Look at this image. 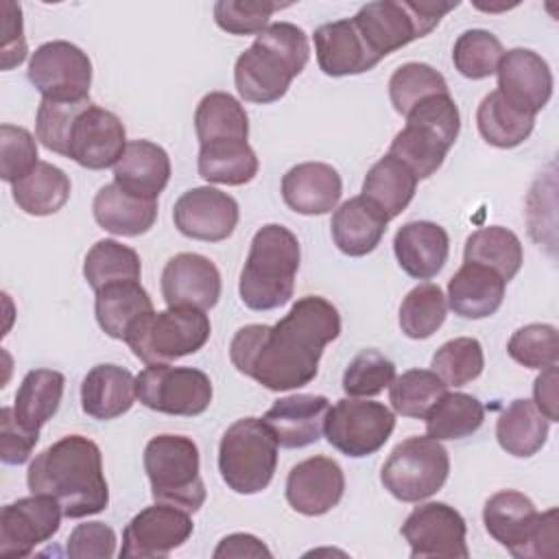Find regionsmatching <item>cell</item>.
I'll list each match as a JSON object with an SVG mask.
<instances>
[{"instance_id":"obj_1","label":"cell","mask_w":559,"mask_h":559,"mask_svg":"<svg viewBox=\"0 0 559 559\" xmlns=\"http://www.w3.org/2000/svg\"><path fill=\"white\" fill-rule=\"evenodd\" d=\"M341 334L338 310L306 295L275 323L240 328L229 345L231 365L269 391H290L317 378L323 347Z\"/></svg>"},{"instance_id":"obj_2","label":"cell","mask_w":559,"mask_h":559,"mask_svg":"<svg viewBox=\"0 0 559 559\" xmlns=\"http://www.w3.org/2000/svg\"><path fill=\"white\" fill-rule=\"evenodd\" d=\"M26 483L31 493L55 498L72 520L100 513L109 504L100 448L83 435H68L39 452L28 465Z\"/></svg>"},{"instance_id":"obj_3","label":"cell","mask_w":559,"mask_h":559,"mask_svg":"<svg viewBox=\"0 0 559 559\" xmlns=\"http://www.w3.org/2000/svg\"><path fill=\"white\" fill-rule=\"evenodd\" d=\"M308 57V37L299 26L290 22L269 24L236 59L234 83L240 98L260 105L280 100L290 81L306 68Z\"/></svg>"},{"instance_id":"obj_4","label":"cell","mask_w":559,"mask_h":559,"mask_svg":"<svg viewBox=\"0 0 559 559\" xmlns=\"http://www.w3.org/2000/svg\"><path fill=\"white\" fill-rule=\"evenodd\" d=\"M299 258V240L290 229L277 223L260 227L240 271L238 293L242 304L258 312L284 306L295 290Z\"/></svg>"},{"instance_id":"obj_5","label":"cell","mask_w":559,"mask_h":559,"mask_svg":"<svg viewBox=\"0 0 559 559\" xmlns=\"http://www.w3.org/2000/svg\"><path fill=\"white\" fill-rule=\"evenodd\" d=\"M461 131V114L454 98L435 94L406 114V127L395 133L389 155L397 157L417 179L435 175Z\"/></svg>"},{"instance_id":"obj_6","label":"cell","mask_w":559,"mask_h":559,"mask_svg":"<svg viewBox=\"0 0 559 559\" xmlns=\"http://www.w3.org/2000/svg\"><path fill=\"white\" fill-rule=\"evenodd\" d=\"M557 515V509L539 513L528 496L513 489L493 493L483 509L487 533L518 559L559 555Z\"/></svg>"},{"instance_id":"obj_7","label":"cell","mask_w":559,"mask_h":559,"mask_svg":"<svg viewBox=\"0 0 559 559\" xmlns=\"http://www.w3.org/2000/svg\"><path fill=\"white\" fill-rule=\"evenodd\" d=\"M277 439L264 419L234 421L218 443V472L225 485L242 496L266 489L277 467Z\"/></svg>"},{"instance_id":"obj_8","label":"cell","mask_w":559,"mask_h":559,"mask_svg":"<svg viewBox=\"0 0 559 559\" xmlns=\"http://www.w3.org/2000/svg\"><path fill=\"white\" fill-rule=\"evenodd\" d=\"M454 7H459V2L378 0L360 7L352 22L371 55L384 59L397 48L426 37Z\"/></svg>"},{"instance_id":"obj_9","label":"cell","mask_w":559,"mask_h":559,"mask_svg":"<svg viewBox=\"0 0 559 559\" xmlns=\"http://www.w3.org/2000/svg\"><path fill=\"white\" fill-rule=\"evenodd\" d=\"M144 469L155 502L173 504L190 513L205 502V485L199 472V448L183 435H157L144 448Z\"/></svg>"},{"instance_id":"obj_10","label":"cell","mask_w":559,"mask_h":559,"mask_svg":"<svg viewBox=\"0 0 559 559\" xmlns=\"http://www.w3.org/2000/svg\"><path fill=\"white\" fill-rule=\"evenodd\" d=\"M210 332L212 325L205 310L168 306L162 312L153 310L142 317L124 343L144 365H168L199 352L207 343Z\"/></svg>"},{"instance_id":"obj_11","label":"cell","mask_w":559,"mask_h":559,"mask_svg":"<svg viewBox=\"0 0 559 559\" xmlns=\"http://www.w3.org/2000/svg\"><path fill=\"white\" fill-rule=\"evenodd\" d=\"M450 474V456L432 437H408L393 448L382 465L384 489L402 502H419L437 493Z\"/></svg>"},{"instance_id":"obj_12","label":"cell","mask_w":559,"mask_h":559,"mask_svg":"<svg viewBox=\"0 0 559 559\" xmlns=\"http://www.w3.org/2000/svg\"><path fill=\"white\" fill-rule=\"evenodd\" d=\"M138 400L157 413L177 417H197L212 402V380L194 367L146 365L135 376Z\"/></svg>"},{"instance_id":"obj_13","label":"cell","mask_w":559,"mask_h":559,"mask_svg":"<svg viewBox=\"0 0 559 559\" xmlns=\"http://www.w3.org/2000/svg\"><path fill=\"white\" fill-rule=\"evenodd\" d=\"M395 428V415L380 402L343 397L325 415V439L341 454L360 459L378 452Z\"/></svg>"},{"instance_id":"obj_14","label":"cell","mask_w":559,"mask_h":559,"mask_svg":"<svg viewBox=\"0 0 559 559\" xmlns=\"http://www.w3.org/2000/svg\"><path fill=\"white\" fill-rule=\"evenodd\" d=\"M28 81L48 100H83L90 98L92 61L70 41H46L31 55Z\"/></svg>"},{"instance_id":"obj_15","label":"cell","mask_w":559,"mask_h":559,"mask_svg":"<svg viewBox=\"0 0 559 559\" xmlns=\"http://www.w3.org/2000/svg\"><path fill=\"white\" fill-rule=\"evenodd\" d=\"M465 535L467 526L463 515L445 502L419 504L402 524V537L408 542L413 559H467Z\"/></svg>"},{"instance_id":"obj_16","label":"cell","mask_w":559,"mask_h":559,"mask_svg":"<svg viewBox=\"0 0 559 559\" xmlns=\"http://www.w3.org/2000/svg\"><path fill=\"white\" fill-rule=\"evenodd\" d=\"M194 531L190 511L155 502L131 518L122 533V559H155L168 557L183 546Z\"/></svg>"},{"instance_id":"obj_17","label":"cell","mask_w":559,"mask_h":559,"mask_svg":"<svg viewBox=\"0 0 559 559\" xmlns=\"http://www.w3.org/2000/svg\"><path fill=\"white\" fill-rule=\"evenodd\" d=\"M61 515L59 502L44 493H33L2 507L0 555L17 559L28 557L59 531Z\"/></svg>"},{"instance_id":"obj_18","label":"cell","mask_w":559,"mask_h":559,"mask_svg":"<svg viewBox=\"0 0 559 559\" xmlns=\"http://www.w3.org/2000/svg\"><path fill=\"white\" fill-rule=\"evenodd\" d=\"M238 203L227 192L212 186H199L183 192L173 207L175 227L203 242H221L229 238L238 225Z\"/></svg>"},{"instance_id":"obj_19","label":"cell","mask_w":559,"mask_h":559,"mask_svg":"<svg viewBox=\"0 0 559 559\" xmlns=\"http://www.w3.org/2000/svg\"><path fill=\"white\" fill-rule=\"evenodd\" d=\"M127 146V131L120 118L98 105L83 109L72 127L68 157L90 170L116 166Z\"/></svg>"},{"instance_id":"obj_20","label":"cell","mask_w":559,"mask_h":559,"mask_svg":"<svg viewBox=\"0 0 559 559\" xmlns=\"http://www.w3.org/2000/svg\"><path fill=\"white\" fill-rule=\"evenodd\" d=\"M162 297L170 308L210 310L221 297V273L201 253H177L162 271Z\"/></svg>"},{"instance_id":"obj_21","label":"cell","mask_w":559,"mask_h":559,"mask_svg":"<svg viewBox=\"0 0 559 559\" xmlns=\"http://www.w3.org/2000/svg\"><path fill=\"white\" fill-rule=\"evenodd\" d=\"M345 491L341 465L330 456H310L288 472L286 500L301 515H323L332 511Z\"/></svg>"},{"instance_id":"obj_22","label":"cell","mask_w":559,"mask_h":559,"mask_svg":"<svg viewBox=\"0 0 559 559\" xmlns=\"http://www.w3.org/2000/svg\"><path fill=\"white\" fill-rule=\"evenodd\" d=\"M498 92L513 105L537 114L546 107L552 94V72L537 55L528 48H511L498 63Z\"/></svg>"},{"instance_id":"obj_23","label":"cell","mask_w":559,"mask_h":559,"mask_svg":"<svg viewBox=\"0 0 559 559\" xmlns=\"http://www.w3.org/2000/svg\"><path fill=\"white\" fill-rule=\"evenodd\" d=\"M330 402L325 395L295 393L280 397L262 417L282 448H306L321 439Z\"/></svg>"},{"instance_id":"obj_24","label":"cell","mask_w":559,"mask_h":559,"mask_svg":"<svg viewBox=\"0 0 559 559\" xmlns=\"http://www.w3.org/2000/svg\"><path fill=\"white\" fill-rule=\"evenodd\" d=\"M343 181L336 168L323 162H304L282 177L284 203L304 216L328 214L336 207Z\"/></svg>"},{"instance_id":"obj_25","label":"cell","mask_w":559,"mask_h":559,"mask_svg":"<svg viewBox=\"0 0 559 559\" xmlns=\"http://www.w3.org/2000/svg\"><path fill=\"white\" fill-rule=\"evenodd\" d=\"M314 52L321 72L328 76L360 74L380 63L362 41L352 17L321 24L314 31Z\"/></svg>"},{"instance_id":"obj_26","label":"cell","mask_w":559,"mask_h":559,"mask_svg":"<svg viewBox=\"0 0 559 559\" xmlns=\"http://www.w3.org/2000/svg\"><path fill=\"white\" fill-rule=\"evenodd\" d=\"M393 251L402 271L415 280H432L450 253L448 231L432 221H411L393 238Z\"/></svg>"},{"instance_id":"obj_27","label":"cell","mask_w":559,"mask_h":559,"mask_svg":"<svg viewBox=\"0 0 559 559\" xmlns=\"http://www.w3.org/2000/svg\"><path fill=\"white\" fill-rule=\"evenodd\" d=\"M168 179H170V157L159 144L151 140L127 142L124 153L114 166V183H118L122 190L142 199L157 201Z\"/></svg>"},{"instance_id":"obj_28","label":"cell","mask_w":559,"mask_h":559,"mask_svg":"<svg viewBox=\"0 0 559 559\" xmlns=\"http://www.w3.org/2000/svg\"><path fill=\"white\" fill-rule=\"evenodd\" d=\"M386 223L389 216L360 194L347 199L334 210L330 229L334 245L345 255L360 258L371 253L380 245L386 231Z\"/></svg>"},{"instance_id":"obj_29","label":"cell","mask_w":559,"mask_h":559,"mask_svg":"<svg viewBox=\"0 0 559 559\" xmlns=\"http://www.w3.org/2000/svg\"><path fill=\"white\" fill-rule=\"evenodd\" d=\"M135 397V378L120 365H96L81 382V408L100 421L124 415Z\"/></svg>"},{"instance_id":"obj_30","label":"cell","mask_w":559,"mask_h":559,"mask_svg":"<svg viewBox=\"0 0 559 559\" xmlns=\"http://www.w3.org/2000/svg\"><path fill=\"white\" fill-rule=\"evenodd\" d=\"M504 286L496 271L465 262L448 282V306L463 319L491 317L502 306Z\"/></svg>"},{"instance_id":"obj_31","label":"cell","mask_w":559,"mask_h":559,"mask_svg":"<svg viewBox=\"0 0 559 559\" xmlns=\"http://www.w3.org/2000/svg\"><path fill=\"white\" fill-rule=\"evenodd\" d=\"M92 212L105 231L116 236H140L155 225L157 201L135 197L118 183H107L96 192Z\"/></svg>"},{"instance_id":"obj_32","label":"cell","mask_w":559,"mask_h":559,"mask_svg":"<svg viewBox=\"0 0 559 559\" xmlns=\"http://www.w3.org/2000/svg\"><path fill=\"white\" fill-rule=\"evenodd\" d=\"M94 312L100 330L111 336L124 341L131 328L153 312V301L140 280L107 284L96 290Z\"/></svg>"},{"instance_id":"obj_33","label":"cell","mask_w":559,"mask_h":559,"mask_svg":"<svg viewBox=\"0 0 559 559\" xmlns=\"http://www.w3.org/2000/svg\"><path fill=\"white\" fill-rule=\"evenodd\" d=\"M66 378L55 369H33L24 376L15 402H13V417L20 426L31 432L39 435V428L52 419L59 411L63 397Z\"/></svg>"},{"instance_id":"obj_34","label":"cell","mask_w":559,"mask_h":559,"mask_svg":"<svg viewBox=\"0 0 559 559\" xmlns=\"http://www.w3.org/2000/svg\"><path fill=\"white\" fill-rule=\"evenodd\" d=\"M548 419L531 400H513L496 421V439L500 448L518 459L537 454L548 439Z\"/></svg>"},{"instance_id":"obj_35","label":"cell","mask_w":559,"mask_h":559,"mask_svg":"<svg viewBox=\"0 0 559 559\" xmlns=\"http://www.w3.org/2000/svg\"><path fill=\"white\" fill-rule=\"evenodd\" d=\"M476 124L485 142L498 148L520 146L535 127V114L513 105L498 90L489 92L476 111Z\"/></svg>"},{"instance_id":"obj_36","label":"cell","mask_w":559,"mask_h":559,"mask_svg":"<svg viewBox=\"0 0 559 559\" xmlns=\"http://www.w3.org/2000/svg\"><path fill=\"white\" fill-rule=\"evenodd\" d=\"M417 181L419 179L408 166L386 153L365 175L362 197L378 205L391 221L402 214V210H406V205L413 201Z\"/></svg>"},{"instance_id":"obj_37","label":"cell","mask_w":559,"mask_h":559,"mask_svg":"<svg viewBox=\"0 0 559 559\" xmlns=\"http://www.w3.org/2000/svg\"><path fill=\"white\" fill-rule=\"evenodd\" d=\"M199 175L210 183L242 186L258 175V157L247 140H216L199 148Z\"/></svg>"},{"instance_id":"obj_38","label":"cell","mask_w":559,"mask_h":559,"mask_svg":"<svg viewBox=\"0 0 559 559\" xmlns=\"http://www.w3.org/2000/svg\"><path fill=\"white\" fill-rule=\"evenodd\" d=\"M70 177L48 162H39L26 177L11 183L13 201L31 216L59 212L70 199Z\"/></svg>"},{"instance_id":"obj_39","label":"cell","mask_w":559,"mask_h":559,"mask_svg":"<svg viewBox=\"0 0 559 559\" xmlns=\"http://www.w3.org/2000/svg\"><path fill=\"white\" fill-rule=\"evenodd\" d=\"M465 262L483 264L496 271L504 282L513 280L522 266V242L520 238L500 225H489L472 231L465 240Z\"/></svg>"},{"instance_id":"obj_40","label":"cell","mask_w":559,"mask_h":559,"mask_svg":"<svg viewBox=\"0 0 559 559\" xmlns=\"http://www.w3.org/2000/svg\"><path fill=\"white\" fill-rule=\"evenodd\" d=\"M199 144L216 140H247L249 118L245 107L227 92H210L194 111Z\"/></svg>"},{"instance_id":"obj_41","label":"cell","mask_w":559,"mask_h":559,"mask_svg":"<svg viewBox=\"0 0 559 559\" xmlns=\"http://www.w3.org/2000/svg\"><path fill=\"white\" fill-rule=\"evenodd\" d=\"M424 419L428 437L437 441H454L474 435L483 426L485 408L469 393H443Z\"/></svg>"},{"instance_id":"obj_42","label":"cell","mask_w":559,"mask_h":559,"mask_svg":"<svg viewBox=\"0 0 559 559\" xmlns=\"http://www.w3.org/2000/svg\"><path fill=\"white\" fill-rule=\"evenodd\" d=\"M140 273L138 251L118 240H98L83 262V275L94 293L107 284L140 280Z\"/></svg>"},{"instance_id":"obj_43","label":"cell","mask_w":559,"mask_h":559,"mask_svg":"<svg viewBox=\"0 0 559 559\" xmlns=\"http://www.w3.org/2000/svg\"><path fill=\"white\" fill-rule=\"evenodd\" d=\"M443 393H448V384L432 369H408L389 384L393 411L413 419H424Z\"/></svg>"},{"instance_id":"obj_44","label":"cell","mask_w":559,"mask_h":559,"mask_svg":"<svg viewBox=\"0 0 559 559\" xmlns=\"http://www.w3.org/2000/svg\"><path fill=\"white\" fill-rule=\"evenodd\" d=\"M448 301L437 284H419L402 299L400 328L408 338H428L445 321Z\"/></svg>"},{"instance_id":"obj_45","label":"cell","mask_w":559,"mask_h":559,"mask_svg":"<svg viewBox=\"0 0 559 559\" xmlns=\"http://www.w3.org/2000/svg\"><path fill=\"white\" fill-rule=\"evenodd\" d=\"M435 94H448V83L443 74L428 63L408 61L400 66L389 79V96L393 109L402 116H406L417 103Z\"/></svg>"},{"instance_id":"obj_46","label":"cell","mask_w":559,"mask_h":559,"mask_svg":"<svg viewBox=\"0 0 559 559\" xmlns=\"http://www.w3.org/2000/svg\"><path fill=\"white\" fill-rule=\"evenodd\" d=\"M504 55L500 39L485 28H469L459 35L452 48V63L465 79L478 81L496 74Z\"/></svg>"},{"instance_id":"obj_47","label":"cell","mask_w":559,"mask_h":559,"mask_svg":"<svg viewBox=\"0 0 559 559\" xmlns=\"http://www.w3.org/2000/svg\"><path fill=\"white\" fill-rule=\"evenodd\" d=\"M430 367L448 386H463L483 373V345L472 336L452 338L435 352Z\"/></svg>"},{"instance_id":"obj_48","label":"cell","mask_w":559,"mask_h":559,"mask_svg":"<svg viewBox=\"0 0 559 559\" xmlns=\"http://www.w3.org/2000/svg\"><path fill=\"white\" fill-rule=\"evenodd\" d=\"M92 105L90 98L83 100H48L41 98L35 118L37 140L52 153L68 157V144L72 127L83 109Z\"/></svg>"},{"instance_id":"obj_49","label":"cell","mask_w":559,"mask_h":559,"mask_svg":"<svg viewBox=\"0 0 559 559\" xmlns=\"http://www.w3.org/2000/svg\"><path fill=\"white\" fill-rule=\"evenodd\" d=\"M395 378V365L378 349H362L356 354L345 373L343 391L349 397H373L382 393Z\"/></svg>"},{"instance_id":"obj_50","label":"cell","mask_w":559,"mask_h":559,"mask_svg":"<svg viewBox=\"0 0 559 559\" xmlns=\"http://www.w3.org/2000/svg\"><path fill=\"white\" fill-rule=\"evenodd\" d=\"M507 352L515 362L528 369L552 367L559 360L557 328L548 323H528L513 332Z\"/></svg>"},{"instance_id":"obj_51","label":"cell","mask_w":559,"mask_h":559,"mask_svg":"<svg viewBox=\"0 0 559 559\" xmlns=\"http://www.w3.org/2000/svg\"><path fill=\"white\" fill-rule=\"evenodd\" d=\"M286 4L269 0H218L214 4V20L218 28L231 35H258L266 28L269 17Z\"/></svg>"},{"instance_id":"obj_52","label":"cell","mask_w":559,"mask_h":559,"mask_svg":"<svg viewBox=\"0 0 559 559\" xmlns=\"http://www.w3.org/2000/svg\"><path fill=\"white\" fill-rule=\"evenodd\" d=\"M37 159V142L24 127L2 124L0 127V177L9 183L26 177Z\"/></svg>"},{"instance_id":"obj_53","label":"cell","mask_w":559,"mask_h":559,"mask_svg":"<svg viewBox=\"0 0 559 559\" xmlns=\"http://www.w3.org/2000/svg\"><path fill=\"white\" fill-rule=\"evenodd\" d=\"M114 552L116 533L103 522L79 524L66 542V555L70 559H111Z\"/></svg>"},{"instance_id":"obj_54","label":"cell","mask_w":559,"mask_h":559,"mask_svg":"<svg viewBox=\"0 0 559 559\" xmlns=\"http://www.w3.org/2000/svg\"><path fill=\"white\" fill-rule=\"evenodd\" d=\"M39 435L26 430L13 417V408L4 406L0 411V459L7 465H22L31 459Z\"/></svg>"},{"instance_id":"obj_55","label":"cell","mask_w":559,"mask_h":559,"mask_svg":"<svg viewBox=\"0 0 559 559\" xmlns=\"http://www.w3.org/2000/svg\"><path fill=\"white\" fill-rule=\"evenodd\" d=\"M2 26H0V57L2 70H11L26 59V39H24V24H22V7L2 0L0 2Z\"/></svg>"},{"instance_id":"obj_56","label":"cell","mask_w":559,"mask_h":559,"mask_svg":"<svg viewBox=\"0 0 559 559\" xmlns=\"http://www.w3.org/2000/svg\"><path fill=\"white\" fill-rule=\"evenodd\" d=\"M557 384H559V378H557V365L552 367H546L542 369V373L535 378V384H533V397H535V406L539 408V413L548 419V421H557L559 419V393H557Z\"/></svg>"},{"instance_id":"obj_57","label":"cell","mask_w":559,"mask_h":559,"mask_svg":"<svg viewBox=\"0 0 559 559\" xmlns=\"http://www.w3.org/2000/svg\"><path fill=\"white\" fill-rule=\"evenodd\" d=\"M225 557H271V550L249 533H234L223 537L214 548V559Z\"/></svg>"}]
</instances>
